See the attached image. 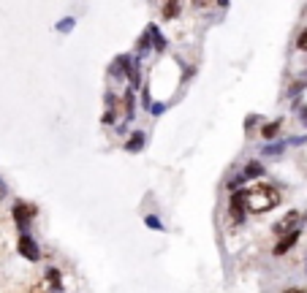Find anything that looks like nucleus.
<instances>
[{
	"label": "nucleus",
	"mask_w": 307,
	"mask_h": 293,
	"mask_svg": "<svg viewBox=\"0 0 307 293\" xmlns=\"http://www.w3.org/2000/svg\"><path fill=\"white\" fill-rule=\"evenodd\" d=\"M280 204V193L278 188L272 185H253L250 190H245V206L256 215H264V212L275 209Z\"/></svg>",
	"instance_id": "1"
},
{
	"label": "nucleus",
	"mask_w": 307,
	"mask_h": 293,
	"mask_svg": "<svg viewBox=\"0 0 307 293\" xmlns=\"http://www.w3.org/2000/svg\"><path fill=\"white\" fill-rule=\"evenodd\" d=\"M302 220H305V215H302V212H296V209H291V212H285V217H280L278 223L272 225V231H275L278 236H285V234H291V231L299 228Z\"/></svg>",
	"instance_id": "2"
},
{
	"label": "nucleus",
	"mask_w": 307,
	"mask_h": 293,
	"mask_svg": "<svg viewBox=\"0 0 307 293\" xmlns=\"http://www.w3.org/2000/svg\"><path fill=\"white\" fill-rule=\"evenodd\" d=\"M33 217H36V206L22 204V201H17V204H14V220H17V225H19V231H22V234H27L30 220H33Z\"/></svg>",
	"instance_id": "3"
},
{
	"label": "nucleus",
	"mask_w": 307,
	"mask_h": 293,
	"mask_svg": "<svg viewBox=\"0 0 307 293\" xmlns=\"http://www.w3.org/2000/svg\"><path fill=\"white\" fill-rule=\"evenodd\" d=\"M261 174H264V166H261L258 160H253V163H248L242 171H239V174L234 176V179L229 182V188H231V190H236L239 185H245L248 179H253V176H261Z\"/></svg>",
	"instance_id": "4"
},
{
	"label": "nucleus",
	"mask_w": 307,
	"mask_h": 293,
	"mask_svg": "<svg viewBox=\"0 0 307 293\" xmlns=\"http://www.w3.org/2000/svg\"><path fill=\"white\" fill-rule=\"evenodd\" d=\"M19 255L27 258V261H38V258H41V250H38V244L33 242V236H30V234L19 236Z\"/></svg>",
	"instance_id": "5"
},
{
	"label": "nucleus",
	"mask_w": 307,
	"mask_h": 293,
	"mask_svg": "<svg viewBox=\"0 0 307 293\" xmlns=\"http://www.w3.org/2000/svg\"><path fill=\"white\" fill-rule=\"evenodd\" d=\"M245 212H248V206H245V190H234V195H231V217L234 220H245Z\"/></svg>",
	"instance_id": "6"
},
{
	"label": "nucleus",
	"mask_w": 307,
	"mask_h": 293,
	"mask_svg": "<svg viewBox=\"0 0 307 293\" xmlns=\"http://www.w3.org/2000/svg\"><path fill=\"white\" fill-rule=\"evenodd\" d=\"M299 242V228L296 231H291V234H285V236H280V242H278V247H275V255H285V252L291 250V247Z\"/></svg>",
	"instance_id": "7"
},
{
	"label": "nucleus",
	"mask_w": 307,
	"mask_h": 293,
	"mask_svg": "<svg viewBox=\"0 0 307 293\" xmlns=\"http://www.w3.org/2000/svg\"><path fill=\"white\" fill-rule=\"evenodd\" d=\"M142 146H144V133H142V130H136V133H133V136H130V139H128V144H125V149H128V152H139Z\"/></svg>",
	"instance_id": "8"
},
{
	"label": "nucleus",
	"mask_w": 307,
	"mask_h": 293,
	"mask_svg": "<svg viewBox=\"0 0 307 293\" xmlns=\"http://www.w3.org/2000/svg\"><path fill=\"white\" fill-rule=\"evenodd\" d=\"M278 130H280V120H275V122L264 125V128H261V133H264V139H275V136H278Z\"/></svg>",
	"instance_id": "9"
},
{
	"label": "nucleus",
	"mask_w": 307,
	"mask_h": 293,
	"mask_svg": "<svg viewBox=\"0 0 307 293\" xmlns=\"http://www.w3.org/2000/svg\"><path fill=\"white\" fill-rule=\"evenodd\" d=\"M47 280H49V285H52L54 291H60V271L57 269H49L47 271Z\"/></svg>",
	"instance_id": "10"
},
{
	"label": "nucleus",
	"mask_w": 307,
	"mask_h": 293,
	"mask_svg": "<svg viewBox=\"0 0 307 293\" xmlns=\"http://www.w3.org/2000/svg\"><path fill=\"white\" fill-rule=\"evenodd\" d=\"M285 149V141H278V144H269V146H264V155H280Z\"/></svg>",
	"instance_id": "11"
},
{
	"label": "nucleus",
	"mask_w": 307,
	"mask_h": 293,
	"mask_svg": "<svg viewBox=\"0 0 307 293\" xmlns=\"http://www.w3.org/2000/svg\"><path fill=\"white\" fill-rule=\"evenodd\" d=\"M177 14H179V3H166L163 6V17L172 19V17H177Z\"/></svg>",
	"instance_id": "12"
},
{
	"label": "nucleus",
	"mask_w": 307,
	"mask_h": 293,
	"mask_svg": "<svg viewBox=\"0 0 307 293\" xmlns=\"http://www.w3.org/2000/svg\"><path fill=\"white\" fill-rule=\"evenodd\" d=\"M144 223H147L150 228H155V231H163V223H160L155 215H147V217H144Z\"/></svg>",
	"instance_id": "13"
},
{
	"label": "nucleus",
	"mask_w": 307,
	"mask_h": 293,
	"mask_svg": "<svg viewBox=\"0 0 307 293\" xmlns=\"http://www.w3.org/2000/svg\"><path fill=\"white\" fill-rule=\"evenodd\" d=\"M57 30H60V33H68V30H74V19H71V17H68V19H60V22H57Z\"/></svg>",
	"instance_id": "14"
},
{
	"label": "nucleus",
	"mask_w": 307,
	"mask_h": 293,
	"mask_svg": "<svg viewBox=\"0 0 307 293\" xmlns=\"http://www.w3.org/2000/svg\"><path fill=\"white\" fill-rule=\"evenodd\" d=\"M296 47H299L302 52H307V30H305V33H302V35H299V41H296Z\"/></svg>",
	"instance_id": "15"
},
{
	"label": "nucleus",
	"mask_w": 307,
	"mask_h": 293,
	"mask_svg": "<svg viewBox=\"0 0 307 293\" xmlns=\"http://www.w3.org/2000/svg\"><path fill=\"white\" fill-rule=\"evenodd\" d=\"M285 293H307V291H302V288H288Z\"/></svg>",
	"instance_id": "16"
},
{
	"label": "nucleus",
	"mask_w": 307,
	"mask_h": 293,
	"mask_svg": "<svg viewBox=\"0 0 307 293\" xmlns=\"http://www.w3.org/2000/svg\"><path fill=\"white\" fill-rule=\"evenodd\" d=\"M0 195H6V182L0 179Z\"/></svg>",
	"instance_id": "17"
},
{
	"label": "nucleus",
	"mask_w": 307,
	"mask_h": 293,
	"mask_svg": "<svg viewBox=\"0 0 307 293\" xmlns=\"http://www.w3.org/2000/svg\"><path fill=\"white\" fill-rule=\"evenodd\" d=\"M302 117H305V120H307V109H302Z\"/></svg>",
	"instance_id": "18"
}]
</instances>
